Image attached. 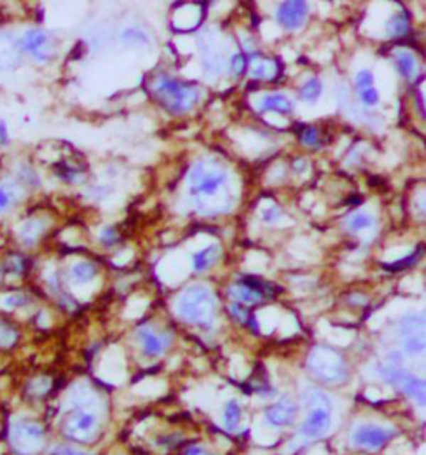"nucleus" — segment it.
I'll return each mask as SVG.
<instances>
[{
    "instance_id": "nucleus-42",
    "label": "nucleus",
    "mask_w": 426,
    "mask_h": 455,
    "mask_svg": "<svg viewBox=\"0 0 426 455\" xmlns=\"http://www.w3.org/2000/svg\"><path fill=\"white\" fill-rule=\"evenodd\" d=\"M278 217H280V210H278L277 207H272L263 212V220H267V222H275V220H278Z\"/></svg>"
},
{
    "instance_id": "nucleus-26",
    "label": "nucleus",
    "mask_w": 426,
    "mask_h": 455,
    "mask_svg": "<svg viewBox=\"0 0 426 455\" xmlns=\"http://www.w3.org/2000/svg\"><path fill=\"white\" fill-rule=\"evenodd\" d=\"M17 339H18L17 330L14 329V327L9 324V322L0 319V347L9 349V347H12L14 344H16Z\"/></svg>"
},
{
    "instance_id": "nucleus-3",
    "label": "nucleus",
    "mask_w": 426,
    "mask_h": 455,
    "mask_svg": "<svg viewBox=\"0 0 426 455\" xmlns=\"http://www.w3.org/2000/svg\"><path fill=\"white\" fill-rule=\"evenodd\" d=\"M155 97L169 112H185L197 104L198 89L195 85L182 84L172 77L161 75L155 84Z\"/></svg>"
},
{
    "instance_id": "nucleus-44",
    "label": "nucleus",
    "mask_w": 426,
    "mask_h": 455,
    "mask_svg": "<svg viewBox=\"0 0 426 455\" xmlns=\"http://www.w3.org/2000/svg\"><path fill=\"white\" fill-rule=\"evenodd\" d=\"M0 277H2V272H0Z\"/></svg>"
},
{
    "instance_id": "nucleus-14",
    "label": "nucleus",
    "mask_w": 426,
    "mask_h": 455,
    "mask_svg": "<svg viewBox=\"0 0 426 455\" xmlns=\"http://www.w3.org/2000/svg\"><path fill=\"white\" fill-rule=\"evenodd\" d=\"M139 339L149 355H160L170 344L169 335H156L150 327H144L139 330Z\"/></svg>"
},
{
    "instance_id": "nucleus-37",
    "label": "nucleus",
    "mask_w": 426,
    "mask_h": 455,
    "mask_svg": "<svg viewBox=\"0 0 426 455\" xmlns=\"http://www.w3.org/2000/svg\"><path fill=\"white\" fill-rule=\"evenodd\" d=\"M18 175H21V177L18 179H22L23 182H27L28 185H38V179H37V175H36V172H33V170L31 169V167H22L21 169V172H18Z\"/></svg>"
},
{
    "instance_id": "nucleus-1",
    "label": "nucleus",
    "mask_w": 426,
    "mask_h": 455,
    "mask_svg": "<svg viewBox=\"0 0 426 455\" xmlns=\"http://www.w3.org/2000/svg\"><path fill=\"white\" fill-rule=\"evenodd\" d=\"M7 447L14 455H38L46 449V429L37 420L12 417L7 424Z\"/></svg>"
},
{
    "instance_id": "nucleus-25",
    "label": "nucleus",
    "mask_w": 426,
    "mask_h": 455,
    "mask_svg": "<svg viewBox=\"0 0 426 455\" xmlns=\"http://www.w3.org/2000/svg\"><path fill=\"white\" fill-rule=\"evenodd\" d=\"M240 405L235 402V400H230V402L225 405V412H223V424L228 430H235L240 422Z\"/></svg>"
},
{
    "instance_id": "nucleus-28",
    "label": "nucleus",
    "mask_w": 426,
    "mask_h": 455,
    "mask_svg": "<svg viewBox=\"0 0 426 455\" xmlns=\"http://www.w3.org/2000/svg\"><path fill=\"white\" fill-rule=\"evenodd\" d=\"M50 389V380L46 379V377H38V379H33L31 384L27 385V392L31 397H42L46 395Z\"/></svg>"
},
{
    "instance_id": "nucleus-22",
    "label": "nucleus",
    "mask_w": 426,
    "mask_h": 455,
    "mask_svg": "<svg viewBox=\"0 0 426 455\" xmlns=\"http://www.w3.org/2000/svg\"><path fill=\"white\" fill-rule=\"evenodd\" d=\"M228 293L232 296L233 298H237V300L240 302H247V303H257L262 300V297L258 296L257 292L250 291L248 287H245L243 283H235V286H232L228 288Z\"/></svg>"
},
{
    "instance_id": "nucleus-5",
    "label": "nucleus",
    "mask_w": 426,
    "mask_h": 455,
    "mask_svg": "<svg viewBox=\"0 0 426 455\" xmlns=\"http://www.w3.org/2000/svg\"><path fill=\"white\" fill-rule=\"evenodd\" d=\"M308 367L323 382L338 384L346 379V365L341 355L326 347H318L311 352Z\"/></svg>"
},
{
    "instance_id": "nucleus-34",
    "label": "nucleus",
    "mask_w": 426,
    "mask_h": 455,
    "mask_svg": "<svg viewBox=\"0 0 426 455\" xmlns=\"http://www.w3.org/2000/svg\"><path fill=\"white\" fill-rule=\"evenodd\" d=\"M122 41L127 42V43H130V42L144 43V42H147V37L142 31H125L124 33H122Z\"/></svg>"
},
{
    "instance_id": "nucleus-43",
    "label": "nucleus",
    "mask_w": 426,
    "mask_h": 455,
    "mask_svg": "<svg viewBox=\"0 0 426 455\" xmlns=\"http://www.w3.org/2000/svg\"><path fill=\"white\" fill-rule=\"evenodd\" d=\"M187 455H210L207 450L202 449V447H192L187 452Z\"/></svg>"
},
{
    "instance_id": "nucleus-23",
    "label": "nucleus",
    "mask_w": 426,
    "mask_h": 455,
    "mask_svg": "<svg viewBox=\"0 0 426 455\" xmlns=\"http://www.w3.org/2000/svg\"><path fill=\"white\" fill-rule=\"evenodd\" d=\"M95 273H97L95 266H92L90 262H80V263H75V266L72 267L70 276H72L73 281H77V282H89L95 277Z\"/></svg>"
},
{
    "instance_id": "nucleus-4",
    "label": "nucleus",
    "mask_w": 426,
    "mask_h": 455,
    "mask_svg": "<svg viewBox=\"0 0 426 455\" xmlns=\"http://www.w3.org/2000/svg\"><path fill=\"white\" fill-rule=\"evenodd\" d=\"M179 314L192 324H207L215 310V297L210 288L203 286L188 287L179 298Z\"/></svg>"
},
{
    "instance_id": "nucleus-32",
    "label": "nucleus",
    "mask_w": 426,
    "mask_h": 455,
    "mask_svg": "<svg viewBox=\"0 0 426 455\" xmlns=\"http://www.w3.org/2000/svg\"><path fill=\"white\" fill-rule=\"evenodd\" d=\"M421 252H423V247H420L418 252L411 253V256L403 258V261H401V262H395V263H391V266H385V268H386V271H390V272L403 271V268L413 266V263H415L416 261H418V256H421Z\"/></svg>"
},
{
    "instance_id": "nucleus-27",
    "label": "nucleus",
    "mask_w": 426,
    "mask_h": 455,
    "mask_svg": "<svg viewBox=\"0 0 426 455\" xmlns=\"http://www.w3.org/2000/svg\"><path fill=\"white\" fill-rule=\"evenodd\" d=\"M26 271H27V261H26V257H22V256H11L6 261V272H9V273H12V276H23V273H26Z\"/></svg>"
},
{
    "instance_id": "nucleus-16",
    "label": "nucleus",
    "mask_w": 426,
    "mask_h": 455,
    "mask_svg": "<svg viewBox=\"0 0 426 455\" xmlns=\"http://www.w3.org/2000/svg\"><path fill=\"white\" fill-rule=\"evenodd\" d=\"M42 232H43V222L42 220L33 219L22 225L21 231H18V237H21L23 246L32 247L36 246V242L38 241V237L42 236Z\"/></svg>"
},
{
    "instance_id": "nucleus-19",
    "label": "nucleus",
    "mask_w": 426,
    "mask_h": 455,
    "mask_svg": "<svg viewBox=\"0 0 426 455\" xmlns=\"http://www.w3.org/2000/svg\"><path fill=\"white\" fill-rule=\"evenodd\" d=\"M408 16H406V14H396V16L391 17L388 23H386V32H388V36L391 37H403L406 36V32H408Z\"/></svg>"
},
{
    "instance_id": "nucleus-29",
    "label": "nucleus",
    "mask_w": 426,
    "mask_h": 455,
    "mask_svg": "<svg viewBox=\"0 0 426 455\" xmlns=\"http://www.w3.org/2000/svg\"><path fill=\"white\" fill-rule=\"evenodd\" d=\"M28 303V296L22 292H14L4 297V307L6 309H21Z\"/></svg>"
},
{
    "instance_id": "nucleus-7",
    "label": "nucleus",
    "mask_w": 426,
    "mask_h": 455,
    "mask_svg": "<svg viewBox=\"0 0 426 455\" xmlns=\"http://www.w3.org/2000/svg\"><path fill=\"white\" fill-rule=\"evenodd\" d=\"M381 377L386 382L398 385L403 392L415 400L416 404L423 407L426 402V385L425 380L418 379V377L406 374L405 370H400L398 367L388 365L381 369Z\"/></svg>"
},
{
    "instance_id": "nucleus-12",
    "label": "nucleus",
    "mask_w": 426,
    "mask_h": 455,
    "mask_svg": "<svg viewBox=\"0 0 426 455\" xmlns=\"http://www.w3.org/2000/svg\"><path fill=\"white\" fill-rule=\"evenodd\" d=\"M297 415V405L290 399H282L265 412V420L273 427H288Z\"/></svg>"
},
{
    "instance_id": "nucleus-36",
    "label": "nucleus",
    "mask_w": 426,
    "mask_h": 455,
    "mask_svg": "<svg viewBox=\"0 0 426 455\" xmlns=\"http://www.w3.org/2000/svg\"><path fill=\"white\" fill-rule=\"evenodd\" d=\"M371 84H373V75H371V72H368V70L358 72V75H356V85H358L360 90L368 89V87H373Z\"/></svg>"
},
{
    "instance_id": "nucleus-21",
    "label": "nucleus",
    "mask_w": 426,
    "mask_h": 455,
    "mask_svg": "<svg viewBox=\"0 0 426 455\" xmlns=\"http://www.w3.org/2000/svg\"><path fill=\"white\" fill-rule=\"evenodd\" d=\"M396 63H398L400 70L406 79H415L416 72H418V66H416L415 57L411 56V53L400 52L398 56H396Z\"/></svg>"
},
{
    "instance_id": "nucleus-41",
    "label": "nucleus",
    "mask_w": 426,
    "mask_h": 455,
    "mask_svg": "<svg viewBox=\"0 0 426 455\" xmlns=\"http://www.w3.org/2000/svg\"><path fill=\"white\" fill-rule=\"evenodd\" d=\"M11 142V135H9V127L6 120L0 119V145H7Z\"/></svg>"
},
{
    "instance_id": "nucleus-30",
    "label": "nucleus",
    "mask_w": 426,
    "mask_h": 455,
    "mask_svg": "<svg viewBox=\"0 0 426 455\" xmlns=\"http://www.w3.org/2000/svg\"><path fill=\"white\" fill-rule=\"evenodd\" d=\"M371 224H373V217H371L370 214H365V212L355 214L353 217L348 220V227L351 229V231H361V229L370 227Z\"/></svg>"
},
{
    "instance_id": "nucleus-24",
    "label": "nucleus",
    "mask_w": 426,
    "mask_h": 455,
    "mask_svg": "<svg viewBox=\"0 0 426 455\" xmlns=\"http://www.w3.org/2000/svg\"><path fill=\"white\" fill-rule=\"evenodd\" d=\"M321 89H323V85H321L320 79L313 77V79L308 80L307 84L302 87L300 97H302L303 100H307V102H310V104H313V102H316L318 97H320Z\"/></svg>"
},
{
    "instance_id": "nucleus-6",
    "label": "nucleus",
    "mask_w": 426,
    "mask_h": 455,
    "mask_svg": "<svg viewBox=\"0 0 426 455\" xmlns=\"http://www.w3.org/2000/svg\"><path fill=\"white\" fill-rule=\"evenodd\" d=\"M188 180L192 195L212 197L223 184H227V174L218 167H215V165L200 162L192 169Z\"/></svg>"
},
{
    "instance_id": "nucleus-11",
    "label": "nucleus",
    "mask_w": 426,
    "mask_h": 455,
    "mask_svg": "<svg viewBox=\"0 0 426 455\" xmlns=\"http://www.w3.org/2000/svg\"><path fill=\"white\" fill-rule=\"evenodd\" d=\"M331 427V405H313L300 427V435L307 440L320 439Z\"/></svg>"
},
{
    "instance_id": "nucleus-33",
    "label": "nucleus",
    "mask_w": 426,
    "mask_h": 455,
    "mask_svg": "<svg viewBox=\"0 0 426 455\" xmlns=\"http://www.w3.org/2000/svg\"><path fill=\"white\" fill-rule=\"evenodd\" d=\"M360 99L366 105H376L378 104L380 97H378V92H376L373 87H368V89L360 90Z\"/></svg>"
},
{
    "instance_id": "nucleus-15",
    "label": "nucleus",
    "mask_w": 426,
    "mask_h": 455,
    "mask_svg": "<svg viewBox=\"0 0 426 455\" xmlns=\"http://www.w3.org/2000/svg\"><path fill=\"white\" fill-rule=\"evenodd\" d=\"M22 197V187L14 180H2L0 182V215L6 214Z\"/></svg>"
},
{
    "instance_id": "nucleus-8",
    "label": "nucleus",
    "mask_w": 426,
    "mask_h": 455,
    "mask_svg": "<svg viewBox=\"0 0 426 455\" xmlns=\"http://www.w3.org/2000/svg\"><path fill=\"white\" fill-rule=\"evenodd\" d=\"M16 46L18 51L31 56L36 62H47L53 53V46L50 37L47 32L38 31V28H31L26 31L17 38Z\"/></svg>"
},
{
    "instance_id": "nucleus-10",
    "label": "nucleus",
    "mask_w": 426,
    "mask_h": 455,
    "mask_svg": "<svg viewBox=\"0 0 426 455\" xmlns=\"http://www.w3.org/2000/svg\"><path fill=\"white\" fill-rule=\"evenodd\" d=\"M401 337H403V349L410 355H418L425 350V317L423 315H408L401 320L400 325Z\"/></svg>"
},
{
    "instance_id": "nucleus-39",
    "label": "nucleus",
    "mask_w": 426,
    "mask_h": 455,
    "mask_svg": "<svg viewBox=\"0 0 426 455\" xmlns=\"http://www.w3.org/2000/svg\"><path fill=\"white\" fill-rule=\"evenodd\" d=\"M100 242L104 244V246H114L117 242V232L112 227L104 229L100 234Z\"/></svg>"
},
{
    "instance_id": "nucleus-9",
    "label": "nucleus",
    "mask_w": 426,
    "mask_h": 455,
    "mask_svg": "<svg viewBox=\"0 0 426 455\" xmlns=\"http://www.w3.org/2000/svg\"><path fill=\"white\" fill-rule=\"evenodd\" d=\"M395 430L390 427H381V425L375 424H365L358 425L351 432V445L356 449H365V450H378L393 437Z\"/></svg>"
},
{
    "instance_id": "nucleus-35",
    "label": "nucleus",
    "mask_w": 426,
    "mask_h": 455,
    "mask_svg": "<svg viewBox=\"0 0 426 455\" xmlns=\"http://www.w3.org/2000/svg\"><path fill=\"white\" fill-rule=\"evenodd\" d=\"M232 70L235 75H242L247 70V58L242 53H237V56L232 57Z\"/></svg>"
},
{
    "instance_id": "nucleus-18",
    "label": "nucleus",
    "mask_w": 426,
    "mask_h": 455,
    "mask_svg": "<svg viewBox=\"0 0 426 455\" xmlns=\"http://www.w3.org/2000/svg\"><path fill=\"white\" fill-rule=\"evenodd\" d=\"M275 72V62L270 58L252 56V75L255 79H272Z\"/></svg>"
},
{
    "instance_id": "nucleus-20",
    "label": "nucleus",
    "mask_w": 426,
    "mask_h": 455,
    "mask_svg": "<svg viewBox=\"0 0 426 455\" xmlns=\"http://www.w3.org/2000/svg\"><path fill=\"white\" fill-rule=\"evenodd\" d=\"M217 253H218V247H215V246H210L207 249H203L202 252L195 253L193 256L195 271L203 272L205 268H208L215 262V258H217Z\"/></svg>"
},
{
    "instance_id": "nucleus-40",
    "label": "nucleus",
    "mask_w": 426,
    "mask_h": 455,
    "mask_svg": "<svg viewBox=\"0 0 426 455\" xmlns=\"http://www.w3.org/2000/svg\"><path fill=\"white\" fill-rule=\"evenodd\" d=\"M232 315H233L235 319H237L238 322H245V320H247V310H245L243 307L240 305V303H233V305H232Z\"/></svg>"
},
{
    "instance_id": "nucleus-17",
    "label": "nucleus",
    "mask_w": 426,
    "mask_h": 455,
    "mask_svg": "<svg viewBox=\"0 0 426 455\" xmlns=\"http://www.w3.org/2000/svg\"><path fill=\"white\" fill-rule=\"evenodd\" d=\"M260 110L262 112H280V114L287 115L292 112V102L288 100V97L282 95V94L267 95L265 99L260 102Z\"/></svg>"
},
{
    "instance_id": "nucleus-31",
    "label": "nucleus",
    "mask_w": 426,
    "mask_h": 455,
    "mask_svg": "<svg viewBox=\"0 0 426 455\" xmlns=\"http://www.w3.org/2000/svg\"><path fill=\"white\" fill-rule=\"evenodd\" d=\"M298 137H300V140L305 145L315 147V145L320 144V134H318V130L313 129V127L303 125L302 129H300V134H298Z\"/></svg>"
},
{
    "instance_id": "nucleus-13",
    "label": "nucleus",
    "mask_w": 426,
    "mask_h": 455,
    "mask_svg": "<svg viewBox=\"0 0 426 455\" xmlns=\"http://www.w3.org/2000/svg\"><path fill=\"white\" fill-rule=\"evenodd\" d=\"M308 7L305 2H283L277 11V19L283 27L298 28L305 21Z\"/></svg>"
},
{
    "instance_id": "nucleus-38",
    "label": "nucleus",
    "mask_w": 426,
    "mask_h": 455,
    "mask_svg": "<svg viewBox=\"0 0 426 455\" xmlns=\"http://www.w3.org/2000/svg\"><path fill=\"white\" fill-rule=\"evenodd\" d=\"M52 455H92V454L82 452V450L68 447V445H57V447L52 450Z\"/></svg>"
},
{
    "instance_id": "nucleus-2",
    "label": "nucleus",
    "mask_w": 426,
    "mask_h": 455,
    "mask_svg": "<svg viewBox=\"0 0 426 455\" xmlns=\"http://www.w3.org/2000/svg\"><path fill=\"white\" fill-rule=\"evenodd\" d=\"M75 409L67 415L63 422V434L65 437L75 442H89L95 437L99 429V415L94 412V399L89 395L78 394L73 399Z\"/></svg>"
}]
</instances>
